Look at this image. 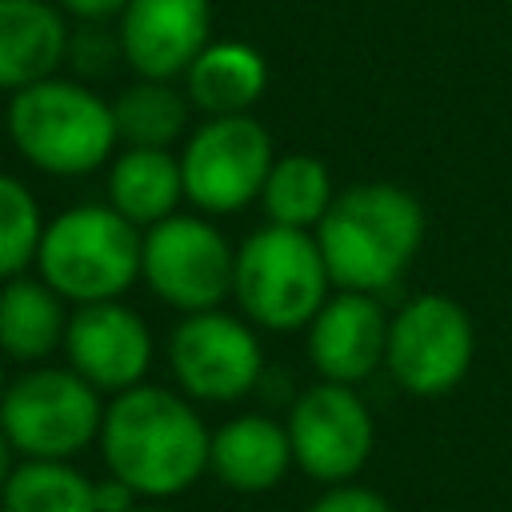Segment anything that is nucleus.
<instances>
[{
	"label": "nucleus",
	"mask_w": 512,
	"mask_h": 512,
	"mask_svg": "<svg viewBox=\"0 0 512 512\" xmlns=\"http://www.w3.org/2000/svg\"><path fill=\"white\" fill-rule=\"evenodd\" d=\"M4 388H8V384H4V364H0V396H4Z\"/></svg>",
	"instance_id": "nucleus-28"
},
{
	"label": "nucleus",
	"mask_w": 512,
	"mask_h": 512,
	"mask_svg": "<svg viewBox=\"0 0 512 512\" xmlns=\"http://www.w3.org/2000/svg\"><path fill=\"white\" fill-rule=\"evenodd\" d=\"M72 16H80V20H104V16H112V12H124V4L128 0H60Z\"/></svg>",
	"instance_id": "nucleus-26"
},
{
	"label": "nucleus",
	"mask_w": 512,
	"mask_h": 512,
	"mask_svg": "<svg viewBox=\"0 0 512 512\" xmlns=\"http://www.w3.org/2000/svg\"><path fill=\"white\" fill-rule=\"evenodd\" d=\"M64 296L44 280L12 276L0 292V348L12 360H44L64 344Z\"/></svg>",
	"instance_id": "nucleus-19"
},
{
	"label": "nucleus",
	"mask_w": 512,
	"mask_h": 512,
	"mask_svg": "<svg viewBox=\"0 0 512 512\" xmlns=\"http://www.w3.org/2000/svg\"><path fill=\"white\" fill-rule=\"evenodd\" d=\"M104 408L76 368H28L0 396V428L16 452L68 460L100 436Z\"/></svg>",
	"instance_id": "nucleus-6"
},
{
	"label": "nucleus",
	"mask_w": 512,
	"mask_h": 512,
	"mask_svg": "<svg viewBox=\"0 0 512 512\" xmlns=\"http://www.w3.org/2000/svg\"><path fill=\"white\" fill-rule=\"evenodd\" d=\"M100 448L112 476L140 496H176L208 468L212 436L176 392L132 384L104 408Z\"/></svg>",
	"instance_id": "nucleus-1"
},
{
	"label": "nucleus",
	"mask_w": 512,
	"mask_h": 512,
	"mask_svg": "<svg viewBox=\"0 0 512 512\" xmlns=\"http://www.w3.org/2000/svg\"><path fill=\"white\" fill-rule=\"evenodd\" d=\"M384 344H388V320L384 308L372 300V292L344 288L328 296L320 312L308 320L312 368L336 384L364 380L384 360Z\"/></svg>",
	"instance_id": "nucleus-14"
},
{
	"label": "nucleus",
	"mask_w": 512,
	"mask_h": 512,
	"mask_svg": "<svg viewBox=\"0 0 512 512\" xmlns=\"http://www.w3.org/2000/svg\"><path fill=\"white\" fill-rule=\"evenodd\" d=\"M208 0H128L120 12V52L144 80H172L208 48Z\"/></svg>",
	"instance_id": "nucleus-13"
},
{
	"label": "nucleus",
	"mask_w": 512,
	"mask_h": 512,
	"mask_svg": "<svg viewBox=\"0 0 512 512\" xmlns=\"http://www.w3.org/2000/svg\"><path fill=\"white\" fill-rule=\"evenodd\" d=\"M172 372L180 388L196 400H240L244 392L256 388L264 372V352L260 340L252 336L248 324H240L228 312H188L168 344Z\"/></svg>",
	"instance_id": "nucleus-10"
},
{
	"label": "nucleus",
	"mask_w": 512,
	"mask_h": 512,
	"mask_svg": "<svg viewBox=\"0 0 512 512\" xmlns=\"http://www.w3.org/2000/svg\"><path fill=\"white\" fill-rule=\"evenodd\" d=\"M8 136L28 164L52 176L96 172L116 144L112 104L76 80H36L12 92Z\"/></svg>",
	"instance_id": "nucleus-3"
},
{
	"label": "nucleus",
	"mask_w": 512,
	"mask_h": 512,
	"mask_svg": "<svg viewBox=\"0 0 512 512\" xmlns=\"http://www.w3.org/2000/svg\"><path fill=\"white\" fill-rule=\"evenodd\" d=\"M308 512H392L388 508V500L380 496V492H372V488H332V492H324Z\"/></svg>",
	"instance_id": "nucleus-24"
},
{
	"label": "nucleus",
	"mask_w": 512,
	"mask_h": 512,
	"mask_svg": "<svg viewBox=\"0 0 512 512\" xmlns=\"http://www.w3.org/2000/svg\"><path fill=\"white\" fill-rule=\"evenodd\" d=\"M420 236L424 208L396 184H356L340 192L316 224L332 284L352 292L388 288L416 256Z\"/></svg>",
	"instance_id": "nucleus-2"
},
{
	"label": "nucleus",
	"mask_w": 512,
	"mask_h": 512,
	"mask_svg": "<svg viewBox=\"0 0 512 512\" xmlns=\"http://www.w3.org/2000/svg\"><path fill=\"white\" fill-rule=\"evenodd\" d=\"M132 512H164V508H132Z\"/></svg>",
	"instance_id": "nucleus-29"
},
{
	"label": "nucleus",
	"mask_w": 512,
	"mask_h": 512,
	"mask_svg": "<svg viewBox=\"0 0 512 512\" xmlns=\"http://www.w3.org/2000/svg\"><path fill=\"white\" fill-rule=\"evenodd\" d=\"M268 224H284V228H312L320 224V216L328 212L332 196V176L324 168V160L316 156H284L272 164L264 188H260Z\"/></svg>",
	"instance_id": "nucleus-21"
},
{
	"label": "nucleus",
	"mask_w": 512,
	"mask_h": 512,
	"mask_svg": "<svg viewBox=\"0 0 512 512\" xmlns=\"http://www.w3.org/2000/svg\"><path fill=\"white\" fill-rule=\"evenodd\" d=\"M144 236L112 204H80L60 212L36 248L40 280L64 300H116L140 276Z\"/></svg>",
	"instance_id": "nucleus-4"
},
{
	"label": "nucleus",
	"mask_w": 512,
	"mask_h": 512,
	"mask_svg": "<svg viewBox=\"0 0 512 512\" xmlns=\"http://www.w3.org/2000/svg\"><path fill=\"white\" fill-rule=\"evenodd\" d=\"M188 100L208 116H236L248 112L264 84L268 64L244 40H208V48L188 64Z\"/></svg>",
	"instance_id": "nucleus-17"
},
{
	"label": "nucleus",
	"mask_w": 512,
	"mask_h": 512,
	"mask_svg": "<svg viewBox=\"0 0 512 512\" xmlns=\"http://www.w3.org/2000/svg\"><path fill=\"white\" fill-rule=\"evenodd\" d=\"M68 368H76L92 388L124 392L140 384L152 360V332L140 312L116 300L80 304L64 328Z\"/></svg>",
	"instance_id": "nucleus-12"
},
{
	"label": "nucleus",
	"mask_w": 512,
	"mask_h": 512,
	"mask_svg": "<svg viewBox=\"0 0 512 512\" xmlns=\"http://www.w3.org/2000/svg\"><path fill=\"white\" fill-rule=\"evenodd\" d=\"M328 264L308 228L268 224L236 252L232 292L248 320L272 332L304 328L328 300Z\"/></svg>",
	"instance_id": "nucleus-5"
},
{
	"label": "nucleus",
	"mask_w": 512,
	"mask_h": 512,
	"mask_svg": "<svg viewBox=\"0 0 512 512\" xmlns=\"http://www.w3.org/2000/svg\"><path fill=\"white\" fill-rule=\"evenodd\" d=\"M0 512H4V508H0Z\"/></svg>",
	"instance_id": "nucleus-30"
},
{
	"label": "nucleus",
	"mask_w": 512,
	"mask_h": 512,
	"mask_svg": "<svg viewBox=\"0 0 512 512\" xmlns=\"http://www.w3.org/2000/svg\"><path fill=\"white\" fill-rule=\"evenodd\" d=\"M116 136L128 148H168L188 124V100L168 80H136L112 104Z\"/></svg>",
	"instance_id": "nucleus-22"
},
{
	"label": "nucleus",
	"mask_w": 512,
	"mask_h": 512,
	"mask_svg": "<svg viewBox=\"0 0 512 512\" xmlns=\"http://www.w3.org/2000/svg\"><path fill=\"white\" fill-rule=\"evenodd\" d=\"M136 488H128L120 476L96 484V512H132L136 508Z\"/></svg>",
	"instance_id": "nucleus-25"
},
{
	"label": "nucleus",
	"mask_w": 512,
	"mask_h": 512,
	"mask_svg": "<svg viewBox=\"0 0 512 512\" xmlns=\"http://www.w3.org/2000/svg\"><path fill=\"white\" fill-rule=\"evenodd\" d=\"M68 52V28L48 0H0V88L48 80Z\"/></svg>",
	"instance_id": "nucleus-15"
},
{
	"label": "nucleus",
	"mask_w": 512,
	"mask_h": 512,
	"mask_svg": "<svg viewBox=\"0 0 512 512\" xmlns=\"http://www.w3.org/2000/svg\"><path fill=\"white\" fill-rule=\"evenodd\" d=\"M0 508L4 512H96V484L64 460L28 456L24 464L12 468L0 492Z\"/></svg>",
	"instance_id": "nucleus-20"
},
{
	"label": "nucleus",
	"mask_w": 512,
	"mask_h": 512,
	"mask_svg": "<svg viewBox=\"0 0 512 512\" xmlns=\"http://www.w3.org/2000/svg\"><path fill=\"white\" fill-rule=\"evenodd\" d=\"M272 164V136L260 120L248 112L208 116L180 156L184 196L212 216H228L260 196Z\"/></svg>",
	"instance_id": "nucleus-7"
},
{
	"label": "nucleus",
	"mask_w": 512,
	"mask_h": 512,
	"mask_svg": "<svg viewBox=\"0 0 512 512\" xmlns=\"http://www.w3.org/2000/svg\"><path fill=\"white\" fill-rule=\"evenodd\" d=\"M12 440L4 436V428H0V492H4V484H8V476H12Z\"/></svg>",
	"instance_id": "nucleus-27"
},
{
	"label": "nucleus",
	"mask_w": 512,
	"mask_h": 512,
	"mask_svg": "<svg viewBox=\"0 0 512 512\" xmlns=\"http://www.w3.org/2000/svg\"><path fill=\"white\" fill-rule=\"evenodd\" d=\"M472 348L476 336L468 312L452 296L424 292L388 320L384 364L404 392L440 396L464 380Z\"/></svg>",
	"instance_id": "nucleus-8"
},
{
	"label": "nucleus",
	"mask_w": 512,
	"mask_h": 512,
	"mask_svg": "<svg viewBox=\"0 0 512 512\" xmlns=\"http://www.w3.org/2000/svg\"><path fill=\"white\" fill-rule=\"evenodd\" d=\"M292 460L328 484L356 476L372 456V416L352 384L324 380L296 396L288 416Z\"/></svg>",
	"instance_id": "nucleus-11"
},
{
	"label": "nucleus",
	"mask_w": 512,
	"mask_h": 512,
	"mask_svg": "<svg viewBox=\"0 0 512 512\" xmlns=\"http://www.w3.org/2000/svg\"><path fill=\"white\" fill-rule=\"evenodd\" d=\"M108 196L120 216L140 224H160L176 212L184 196V172L180 160L168 148H128L112 160L108 172Z\"/></svg>",
	"instance_id": "nucleus-18"
},
{
	"label": "nucleus",
	"mask_w": 512,
	"mask_h": 512,
	"mask_svg": "<svg viewBox=\"0 0 512 512\" xmlns=\"http://www.w3.org/2000/svg\"><path fill=\"white\" fill-rule=\"evenodd\" d=\"M140 276L164 304L180 312H208L232 292L236 252L204 216L172 212L148 228Z\"/></svg>",
	"instance_id": "nucleus-9"
},
{
	"label": "nucleus",
	"mask_w": 512,
	"mask_h": 512,
	"mask_svg": "<svg viewBox=\"0 0 512 512\" xmlns=\"http://www.w3.org/2000/svg\"><path fill=\"white\" fill-rule=\"evenodd\" d=\"M40 236L44 224L36 196L20 180L0 176V280H12L28 260H36Z\"/></svg>",
	"instance_id": "nucleus-23"
},
{
	"label": "nucleus",
	"mask_w": 512,
	"mask_h": 512,
	"mask_svg": "<svg viewBox=\"0 0 512 512\" xmlns=\"http://www.w3.org/2000/svg\"><path fill=\"white\" fill-rule=\"evenodd\" d=\"M292 464L288 428L268 416H236L212 432L208 468L236 492H268Z\"/></svg>",
	"instance_id": "nucleus-16"
}]
</instances>
